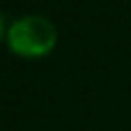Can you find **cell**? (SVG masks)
<instances>
[{
  "label": "cell",
  "instance_id": "1",
  "mask_svg": "<svg viewBox=\"0 0 131 131\" xmlns=\"http://www.w3.org/2000/svg\"><path fill=\"white\" fill-rule=\"evenodd\" d=\"M58 41V30L46 16H21L7 30V44L23 58H41Z\"/></svg>",
  "mask_w": 131,
  "mask_h": 131
}]
</instances>
